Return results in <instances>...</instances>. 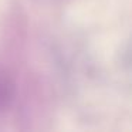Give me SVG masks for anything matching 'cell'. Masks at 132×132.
Segmentation results:
<instances>
[{
    "instance_id": "1",
    "label": "cell",
    "mask_w": 132,
    "mask_h": 132,
    "mask_svg": "<svg viewBox=\"0 0 132 132\" xmlns=\"http://www.w3.org/2000/svg\"><path fill=\"white\" fill-rule=\"evenodd\" d=\"M16 97V82L10 72L0 70V114L12 106Z\"/></svg>"
}]
</instances>
